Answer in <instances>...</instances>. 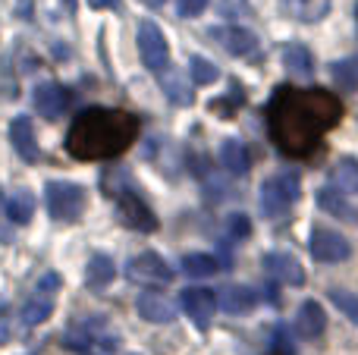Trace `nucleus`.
Instances as JSON below:
<instances>
[{"mask_svg": "<svg viewBox=\"0 0 358 355\" xmlns=\"http://www.w3.org/2000/svg\"><path fill=\"white\" fill-rule=\"evenodd\" d=\"M88 6H94V10H117L120 0H88Z\"/></svg>", "mask_w": 358, "mask_h": 355, "instance_id": "obj_37", "label": "nucleus"}, {"mask_svg": "<svg viewBox=\"0 0 358 355\" xmlns=\"http://www.w3.org/2000/svg\"><path fill=\"white\" fill-rule=\"evenodd\" d=\"M10 331H13V327H10V308L0 305V346L10 340Z\"/></svg>", "mask_w": 358, "mask_h": 355, "instance_id": "obj_35", "label": "nucleus"}, {"mask_svg": "<svg viewBox=\"0 0 358 355\" xmlns=\"http://www.w3.org/2000/svg\"><path fill=\"white\" fill-rule=\"evenodd\" d=\"M208 38L217 41L227 54H233V57H245L258 48V38H255L248 29H242V25H220V29H210Z\"/></svg>", "mask_w": 358, "mask_h": 355, "instance_id": "obj_12", "label": "nucleus"}, {"mask_svg": "<svg viewBox=\"0 0 358 355\" xmlns=\"http://www.w3.org/2000/svg\"><path fill=\"white\" fill-rule=\"evenodd\" d=\"M63 6H66V13H76V0H63Z\"/></svg>", "mask_w": 358, "mask_h": 355, "instance_id": "obj_40", "label": "nucleus"}, {"mask_svg": "<svg viewBox=\"0 0 358 355\" xmlns=\"http://www.w3.org/2000/svg\"><path fill=\"white\" fill-rule=\"evenodd\" d=\"M3 214L10 224H29L31 214H35V195L25 192V189H16L3 198Z\"/></svg>", "mask_w": 358, "mask_h": 355, "instance_id": "obj_19", "label": "nucleus"}, {"mask_svg": "<svg viewBox=\"0 0 358 355\" xmlns=\"http://www.w3.org/2000/svg\"><path fill=\"white\" fill-rule=\"evenodd\" d=\"M35 289H38V293H50V296H54L57 289H60V274H54V270H50V274H44L41 280H38Z\"/></svg>", "mask_w": 358, "mask_h": 355, "instance_id": "obj_34", "label": "nucleus"}, {"mask_svg": "<svg viewBox=\"0 0 358 355\" xmlns=\"http://www.w3.org/2000/svg\"><path fill=\"white\" fill-rule=\"evenodd\" d=\"M255 305H258V296H255V289L239 287V283L227 287L220 296H217V308H220V312H227V314H252Z\"/></svg>", "mask_w": 358, "mask_h": 355, "instance_id": "obj_14", "label": "nucleus"}, {"mask_svg": "<svg viewBox=\"0 0 358 355\" xmlns=\"http://www.w3.org/2000/svg\"><path fill=\"white\" fill-rule=\"evenodd\" d=\"M271 346H273V352L277 355H296V343H292V337H289V327H283V324L273 327Z\"/></svg>", "mask_w": 358, "mask_h": 355, "instance_id": "obj_31", "label": "nucleus"}, {"mask_svg": "<svg viewBox=\"0 0 358 355\" xmlns=\"http://www.w3.org/2000/svg\"><path fill=\"white\" fill-rule=\"evenodd\" d=\"M283 63H286V69L296 73V75H311L315 73V54H311L305 44H299V41H292V44H286L283 48Z\"/></svg>", "mask_w": 358, "mask_h": 355, "instance_id": "obj_22", "label": "nucleus"}, {"mask_svg": "<svg viewBox=\"0 0 358 355\" xmlns=\"http://www.w3.org/2000/svg\"><path fill=\"white\" fill-rule=\"evenodd\" d=\"M330 302H334V305L340 308V312L346 314V318L358 321V296L346 293V289H330Z\"/></svg>", "mask_w": 358, "mask_h": 355, "instance_id": "obj_30", "label": "nucleus"}, {"mask_svg": "<svg viewBox=\"0 0 358 355\" xmlns=\"http://www.w3.org/2000/svg\"><path fill=\"white\" fill-rule=\"evenodd\" d=\"M296 331H299V337H305V340H317L324 331H327V314H324V308L317 305L315 299L302 302L299 318H296Z\"/></svg>", "mask_w": 358, "mask_h": 355, "instance_id": "obj_17", "label": "nucleus"}, {"mask_svg": "<svg viewBox=\"0 0 358 355\" xmlns=\"http://www.w3.org/2000/svg\"><path fill=\"white\" fill-rule=\"evenodd\" d=\"M85 355H98V352H88V349H85Z\"/></svg>", "mask_w": 358, "mask_h": 355, "instance_id": "obj_41", "label": "nucleus"}, {"mask_svg": "<svg viewBox=\"0 0 358 355\" xmlns=\"http://www.w3.org/2000/svg\"><path fill=\"white\" fill-rule=\"evenodd\" d=\"M138 138V119L126 110L88 107L73 119L66 132V151L76 161H107Z\"/></svg>", "mask_w": 358, "mask_h": 355, "instance_id": "obj_2", "label": "nucleus"}, {"mask_svg": "<svg viewBox=\"0 0 358 355\" xmlns=\"http://www.w3.org/2000/svg\"><path fill=\"white\" fill-rule=\"evenodd\" d=\"M113 198H117L120 217H123V224L129 226V230H136V233H155L157 230V217H155V211L145 205L142 195H136L132 189H123V192H117Z\"/></svg>", "mask_w": 358, "mask_h": 355, "instance_id": "obj_8", "label": "nucleus"}, {"mask_svg": "<svg viewBox=\"0 0 358 355\" xmlns=\"http://www.w3.org/2000/svg\"><path fill=\"white\" fill-rule=\"evenodd\" d=\"M220 164L233 176H245L248 170H252V154H248V148L239 138H227V142L220 145Z\"/></svg>", "mask_w": 358, "mask_h": 355, "instance_id": "obj_18", "label": "nucleus"}, {"mask_svg": "<svg viewBox=\"0 0 358 355\" xmlns=\"http://www.w3.org/2000/svg\"><path fill=\"white\" fill-rule=\"evenodd\" d=\"M142 3H145V6H151V10H161V6L167 3V0H142Z\"/></svg>", "mask_w": 358, "mask_h": 355, "instance_id": "obj_39", "label": "nucleus"}, {"mask_svg": "<svg viewBox=\"0 0 358 355\" xmlns=\"http://www.w3.org/2000/svg\"><path fill=\"white\" fill-rule=\"evenodd\" d=\"M317 205H321V211L334 214V217H340V220H352L355 217V211L349 208V201L343 198V192L340 189H334V186L317 192Z\"/></svg>", "mask_w": 358, "mask_h": 355, "instance_id": "obj_26", "label": "nucleus"}, {"mask_svg": "<svg viewBox=\"0 0 358 355\" xmlns=\"http://www.w3.org/2000/svg\"><path fill=\"white\" fill-rule=\"evenodd\" d=\"M126 280L136 283V287H167L173 280V270L155 252H142V255H132L126 261Z\"/></svg>", "mask_w": 358, "mask_h": 355, "instance_id": "obj_5", "label": "nucleus"}, {"mask_svg": "<svg viewBox=\"0 0 358 355\" xmlns=\"http://www.w3.org/2000/svg\"><path fill=\"white\" fill-rule=\"evenodd\" d=\"M208 107H210V113H214V117L229 119V117H236V113L245 107V92L239 88V82H229V92L220 94V98H210Z\"/></svg>", "mask_w": 358, "mask_h": 355, "instance_id": "obj_20", "label": "nucleus"}, {"mask_svg": "<svg viewBox=\"0 0 358 355\" xmlns=\"http://www.w3.org/2000/svg\"><path fill=\"white\" fill-rule=\"evenodd\" d=\"M330 180H334V189H340L343 195H358V161L343 157L340 164H334Z\"/></svg>", "mask_w": 358, "mask_h": 355, "instance_id": "obj_24", "label": "nucleus"}, {"mask_svg": "<svg viewBox=\"0 0 358 355\" xmlns=\"http://www.w3.org/2000/svg\"><path fill=\"white\" fill-rule=\"evenodd\" d=\"M113 277H117V264H113L110 255H92L85 264V287L92 289V293H101V289H107L113 283Z\"/></svg>", "mask_w": 358, "mask_h": 355, "instance_id": "obj_16", "label": "nucleus"}, {"mask_svg": "<svg viewBox=\"0 0 358 355\" xmlns=\"http://www.w3.org/2000/svg\"><path fill=\"white\" fill-rule=\"evenodd\" d=\"M264 299H271V302H273V305H277V302H280L277 289H273V287H267V289H264Z\"/></svg>", "mask_w": 358, "mask_h": 355, "instance_id": "obj_38", "label": "nucleus"}, {"mask_svg": "<svg viewBox=\"0 0 358 355\" xmlns=\"http://www.w3.org/2000/svg\"><path fill=\"white\" fill-rule=\"evenodd\" d=\"M179 302H182V312L192 318V324L198 327V331H208L210 321H214V308H217V299L214 293H208V289H182V296H179Z\"/></svg>", "mask_w": 358, "mask_h": 355, "instance_id": "obj_11", "label": "nucleus"}, {"mask_svg": "<svg viewBox=\"0 0 358 355\" xmlns=\"http://www.w3.org/2000/svg\"><path fill=\"white\" fill-rule=\"evenodd\" d=\"M31 104H35L38 117L44 119H60L69 107V92L57 82H41V85L31 92Z\"/></svg>", "mask_w": 358, "mask_h": 355, "instance_id": "obj_9", "label": "nucleus"}, {"mask_svg": "<svg viewBox=\"0 0 358 355\" xmlns=\"http://www.w3.org/2000/svg\"><path fill=\"white\" fill-rule=\"evenodd\" d=\"M330 73L343 92H358V60H336Z\"/></svg>", "mask_w": 358, "mask_h": 355, "instance_id": "obj_28", "label": "nucleus"}, {"mask_svg": "<svg viewBox=\"0 0 358 355\" xmlns=\"http://www.w3.org/2000/svg\"><path fill=\"white\" fill-rule=\"evenodd\" d=\"M0 242H13V224L3 217V198H0Z\"/></svg>", "mask_w": 358, "mask_h": 355, "instance_id": "obj_36", "label": "nucleus"}, {"mask_svg": "<svg viewBox=\"0 0 358 355\" xmlns=\"http://www.w3.org/2000/svg\"><path fill=\"white\" fill-rule=\"evenodd\" d=\"M299 198V176H271V180L261 182V192H258V208L267 220H280L283 214H289L292 201Z\"/></svg>", "mask_w": 358, "mask_h": 355, "instance_id": "obj_4", "label": "nucleus"}, {"mask_svg": "<svg viewBox=\"0 0 358 355\" xmlns=\"http://www.w3.org/2000/svg\"><path fill=\"white\" fill-rule=\"evenodd\" d=\"M10 142H13L16 154L22 157L25 164H38L41 148H38V138H35V129H31V119L29 117H16L10 123Z\"/></svg>", "mask_w": 358, "mask_h": 355, "instance_id": "obj_13", "label": "nucleus"}, {"mask_svg": "<svg viewBox=\"0 0 358 355\" xmlns=\"http://www.w3.org/2000/svg\"><path fill=\"white\" fill-rule=\"evenodd\" d=\"M44 205H48V214L60 224H76L82 217L88 205V195L82 186L76 182H48L44 189Z\"/></svg>", "mask_w": 358, "mask_h": 355, "instance_id": "obj_3", "label": "nucleus"}, {"mask_svg": "<svg viewBox=\"0 0 358 355\" xmlns=\"http://www.w3.org/2000/svg\"><path fill=\"white\" fill-rule=\"evenodd\" d=\"M283 10L302 22H315V19L327 16L330 0H283Z\"/></svg>", "mask_w": 358, "mask_h": 355, "instance_id": "obj_25", "label": "nucleus"}, {"mask_svg": "<svg viewBox=\"0 0 358 355\" xmlns=\"http://www.w3.org/2000/svg\"><path fill=\"white\" fill-rule=\"evenodd\" d=\"M248 233H252V220H248L245 214H229V220H227V236H229V239H248Z\"/></svg>", "mask_w": 358, "mask_h": 355, "instance_id": "obj_32", "label": "nucleus"}, {"mask_svg": "<svg viewBox=\"0 0 358 355\" xmlns=\"http://www.w3.org/2000/svg\"><path fill=\"white\" fill-rule=\"evenodd\" d=\"M261 268L264 274H271L277 283H286V287H305V268L286 252H267L261 258Z\"/></svg>", "mask_w": 358, "mask_h": 355, "instance_id": "obj_10", "label": "nucleus"}, {"mask_svg": "<svg viewBox=\"0 0 358 355\" xmlns=\"http://www.w3.org/2000/svg\"><path fill=\"white\" fill-rule=\"evenodd\" d=\"M161 88L176 107H189L192 104V88H189V79H182L179 69H161Z\"/></svg>", "mask_w": 358, "mask_h": 355, "instance_id": "obj_21", "label": "nucleus"}, {"mask_svg": "<svg viewBox=\"0 0 358 355\" xmlns=\"http://www.w3.org/2000/svg\"><path fill=\"white\" fill-rule=\"evenodd\" d=\"M208 3L210 0H179V16L182 19H195V16H201L204 10H208Z\"/></svg>", "mask_w": 358, "mask_h": 355, "instance_id": "obj_33", "label": "nucleus"}, {"mask_svg": "<svg viewBox=\"0 0 358 355\" xmlns=\"http://www.w3.org/2000/svg\"><path fill=\"white\" fill-rule=\"evenodd\" d=\"M189 69H192V82H195V85H210V82H217V75H220V69L210 60H204V57H192Z\"/></svg>", "mask_w": 358, "mask_h": 355, "instance_id": "obj_29", "label": "nucleus"}, {"mask_svg": "<svg viewBox=\"0 0 358 355\" xmlns=\"http://www.w3.org/2000/svg\"><path fill=\"white\" fill-rule=\"evenodd\" d=\"M182 270L189 277H214L220 270V261L214 255H204V252H189V255H182Z\"/></svg>", "mask_w": 358, "mask_h": 355, "instance_id": "obj_27", "label": "nucleus"}, {"mask_svg": "<svg viewBox=\"0 0 358 355\" xmlns=\"http://www.w3.org/2000/svg\"><path fill=\"white\" fill-rule=\"evenodd\" d=\"M343 119V104L324 88H280L267 104V129L283 154L311 157L324 132Z\"/></svg>", "mask_w": 358, "mask_h": 355, "instance_id": "obj_1", "label": "nucleus"}, {"mask_svg": "<svg viewBox=\"0 0 358 355\" xmlns=\"http://www.w3.org/2000/svg\"><path fill=\"white\" fill-rule=\"evenodd\" d=\"M50 312H54V296H50V293H38V289H35V296H31V299L22 305V324L25 327H38L41 321L50 318Z\"/></svg>", "mask_w": 358, "mask_h": 355, "instance_id": "obj_23", "label": "nucleus"}, {"mask_svg": "<svg viewBox=\"0 0 358 355\" xmlns=\"http://www.w3.org/2000/svg\"><path fill=\"white\" fill-rule=\"evenodd\" d=\"M308 249H311V255H315V261H321V264H340L352 255L349 239L343 236V233L330 230V226H315V230H311Z\"/></svg>", "mask_w": 358, "mask_h": 355, "instance_id": "obj_6", "label": "nucleus"}, {"mask_svg": "<svg viewBox=\"0 0 358 355\" xmlns=\"http://www.w3.org/2000/svg\"><path fill=\"white\" fill-rule=\"evenodd\" d=\"M136 312L142 314L145 321H151V324H170V321L176 318V305L170 299H164V296H157V293H142L138 296Z\"/></svg>", "mask_w": 358, "mask_h": 355, "instance_id": "obj_15", "label": "nucleus"}, {"mask_svg": "<svg viewBox=\"0 0 358 355\" xmlns=\"http://www.w3.org/2000/svg\"><path fill=\"white\" fill-rule=\"evenodd\" d=\"M138 54H142V63L148 69H155V73H161V69H167L170 63V48H167V38H164V31L157 29L151 19H142L138 22Z\"/></svg>", "mask_w": 358, "mask_h": 355, "instance_id": "obj_7", "label": "nucleus"}]
</instances>
